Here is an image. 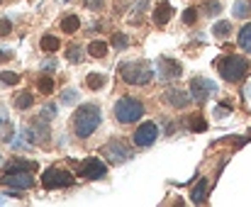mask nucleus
Segmentation results:
<instances>
[{
    "mask_svg": "<svg viewBox=\"0 0 251 207\" xmlns=\"http://www.w3.org/2000/svg\"><path fill=\"white\" fill-rule=\"evenodd\" d=\"M100 122H102L100 107L95 103H83L76 110V115H74V134H76L78 139H88V137L98 129Z\"/></svg>",
    "mask_w": 251,
    "mask_h": 207,
    "instance_id": "obj_1",
    "label": "nucleus"
},
{
    "mask_svg": "<svg viewBox=\"0 0 251 207\" xmlns=\"http://www.w3.org/2000/svg\"><path fill=\"white\" fill-rule=\"evenodd\" d=\"M215 69L220 71V76L229 83H239L247 73H249V59L239 56V54H229L215 61Z\"/></svg>",
    "mask_w": 251,
    "mask_h": 207,
    "instance_id": "obj_2",
    "label": "nucleus"
},
{
    "mask_svg": "<svg viewBox=\"0 0 251 207\" xmlns=\"http://www.w3.org/2000/svg\"><path fill=\"white\" fill-rule=\"evenodd\" d=\"M120 76L129 86H147L154 78V71L147 61H127V64H120Z\"/></svg>",
    "mask_w": 251,
    "mask_h": 207,
    "instance_id": "obj_3",
    "label": "nucleus"
},
{
    "mask_svg": "<svg viewBox=\"0 0 251 207\" xmlns=\"http://www.w3.org/2000/svg\"><path fill=\"white\" fill-rule=\"evenodd\" d=\"M142 115H144V103L137 98H120L115 103V117L122 124H132V122L142 119Z\"/></svg>",
    "mask_w": 251,
    "mask_h": 207,
    "instance_id": "obj_4",
    "label": "nucleus"
},
{
    "mask_svg": "<svg viewBox=\"0 0 251 207\" xmlns=\"http://www.w3.org/2000/svg\"><path fill=\"white\" fill-rule=\"evenodd\" d=\"M42 183L47 190H56V188H71L74 185V176L64 168H47L42 173Z\"/></svg>",
    "mask_w": 251,
    "mask_h": 207,
    "instance_id": "obj_5",
    "label": "nucleus"
},
{
    "mask_svg": "<svg viewBox=\"0 0 251 207\" xmlns=\"http://www.w3.org/2000/svg\"><path fill=\"white\" fill-rule=\"evenodd\" d=\"M0 183H5L7 188H15V190H27L34 185V178H32V171H5Z\"/></svg>",
    "mask_w": 251,
    "mask_h": 207,
    "instance_id": "obj_6",
    "label": "nucleus"
},
{
    "mask_svg": "<svg viewBox=\"0 0 251 207\" xmlns=\"http://www.w3.org/2000/svg\"><path fill=\"white\" fill-rule=\"evenodd\" d=\"M102 154H105L107 163H125V161L132 159V149H129L125 141H120V139H112V141L105 146Z\"/></svg>",
    "mask_w": 251,
    "mask_h": 207,
    "instance_id": "obj_7",
    "label": "nucleus"
},
{
    "mask_svg": "<svg viewBox=\"0 0 251 207\" xmlns=\"http://www.w3.org/2000/svg\"><path fill=\"white\" fill-rule=\"evenodd\" d=\"M156 137H159L156 122H144V124H139L137 132H134V144H137L139 149H147V146H151V144L156 141Z\"/></svg>",
    "mask_w": 251,
    "mask_h": 207,
    "instance_id": "obj_8",
    "label": "nucleus"
},
{
    "mask_svg": "<svg viewBox=\"0 0 251 207\" xmlns=\"http://www.w3.org/2000/svg\"><path fill=\"white\" fill-rule=\"evenodd\" d=\"M76 168H78V173L88 178V181H98V178H105V173H107V168H105V163L100 161V159H85L81 163H76Z\"/></svg>",
    "mask_w": 251,
    "mask_h": 207,
    "instance_id": "obj_9",
    "label": "nucleus"
},
{
    "mask_svg": "<svg viewBox=\"0 0 251 207\" xmlns=\"http://www.w3.org/2000/svg\"><path fill=\"white\" fill-rule=\"evenodd\" d=\"M217 91V86L212 83V81H207V78H193L190 81V95H193V100L195 103H205L207 98H210V93H215Z\"/></svg>",
    "mask_w": 251,
    "mask_h": 207,
    "instance_id": "obj_10",
    "label": "nucleus"
},
{
    "mask_svg": "<svg viewBox=\"0 0 251 207\" xmlns=\"http://www.w3.org/2000/svg\"><path fill=\"white\" fill-rule=\"evenodd\" d=\"M164 100H166L171 107H176V110H185L190 100H193V95H188L185 91H180V88H168L166 93H164Z\"/></svg>",
    "mask_w": 251,
    "mask_h": 207,
    "instance_id": "obj_11",
    "label": "nucleus"
},
{
    "mask_svg": "<svg viewBox=\"0 0 251 207\" xmlns=\"http://www.w3.org/2000/svg\"><path fill=\"white\" fill-rule=\"evenodd\" d=\"M159 73H161V78L164 81H173V78H178L180 73H183V69H180V64L178 61H173V59H161L159 61Z\"/></svg>",
    "mask_w": 251,
    "mask_h": 207,
    "instance_id": "obj_12",
    "label": "nucleus"
},
{
    "mask_svg": "<svg viewBox=\"0 0 251 207\" xmlns=\"http://www.w3.org/2000/svg\"><path fill=\"white\" fill-rule=\"evenodd\" d=\"M27 134H29V141H32V144L47 141V139H49V127H47V119H44V122H32V127L27 129Z\"/></svg>",
    "mask_w": 251,
    "mask_h": 207,
    "instance_id": "obj_13",
    "label": "nucleus"
},
{
    "mask_svg": "<svg viewBox=\"0 0 251 207\" xmlns=\"http://www.w3.org/2000/svg\"><path fill=\"white\" fill-rule=\"evenodd\" d=\"M107 51H110V44H107V42H100V39H98V42H90V44H88V54H90L93 59H105Z\"/></svg>",
    "mask_w": 251,
    "mask_h": 207,
    "instance_id": "obj_14",
    "label": "nucleus"
},
{
    "mask_svg": "<svg viewBox=\"0 0 251 207\" xmlns=\"http://www.w3.org/2000/svg\"><path fill=\"white\" fill-rule=\"evenodd\" d=\"M207 193H210V185H207V181L202 178V181H200V183L193 188V193H190V200H193L195 205H200V203H205Z\"/></svg>",
    "mask_w": 251,
    "mask_h": 207,
    "instance_id": "obj_15",
    "label": "nucleus"
},
{
    "mask_svg": "<svg viewBox=\"0 0 251 207\" xmlns=\"http://www.w3.org/2000/svg\"><path fill=\"white\" fill-rule=\"evenodd\" d=\"M171 17H173V7H171L168 2H161V5L156 7V12H154V22H156V24H166Z\"/></svg>",
    "mask_w": 251,
    "mask_h": 207,
    "instance_id": "obj_16",
    "label": "nucleus"
},
{
    "mask_svg": "<svg viewBox=\"0 0 251 207\" xmlns=\"http://www.w3.org/2000/svg\"><path fill=\"white\" fill-rule=\"evenodd\" d=\"M34 168H37V163L34 161H25V159H15V161H10L5 166V171H34Z\"/></svg>",
    "mask_w": 251,
    "mask_h": 207,
    "instance_id": "obj_17",
    "label": "nucleus"
},
{
    "mask_svg": "<svg viewBox=\"0 0 251 207\" xmlns=\"http://www.w3.org/2000/svg\"><path fill=\"white\" fill-rule=\"evenodd\" d=\"M39 46H42L44 51H49V54H54V51H59V46H61V42H59V37H54V34H47V37H42V42H39Z\"/></svg>",
    "mask_w": 251,
    "mask_h": 207,
    "instance_id": "obj_18",
    "label": "nucleus"
},
{
    "mask_svg": "<svg viewBox=\"0 0 251 207\" xmlns=\"http://www.w3.org/2000/svg\"><path fill=\"white\" fill-rule=\"evenodd\" d=\"M105 83H107V78H105L102 73H88V76H85V86H88L90 91H100Z\"/></svg>",
    "mask_w": 251,
    "mask_h": 207,
    "instance_id": "obj_19",
    "label": "nucleus"
},
{
    "mask_svg": "<svg viewBox=\"0 0 251 207\" xmlns=\"http://www.w3.org/2000/svg\"><path fill=\"white\" fill-rule=\"evenodd\" d=\"M78 27H81V20H78L76 15H69V17H64V20H61V29H64L66 34L78 32Z\"/></svg>",
    "mask_w": 251,
    "mask_h": 207,
    "instance_id": "obj_20",
    "label": "nucleus"
},
{
    "mask_svg": "<svg viewBox=\"0 0 251 207\" xmlns=\"http://www.w3.org/2000/svg\"><path fill=\"white\" fill-rule=\"evenodd\" d=\"M239 46L251 54V24H244L242 29H239Z\"/></svg>",
    "mask_w": 251,
    "mask_h": 207,
    "instance_id": "obj_21",
    "label": "nucleus"
},
{
    "mask_svg": "<svg viewBox=\"0 0 251 207\" xmlns=\"http://www.w3.org/2000/svg\"><path fill=\"white\" fill-rule=\"evenodd\" d=\"M0 141H12V124H10L7 115L0 117Z\"/></svg>",
    "mask_w": 251,
    "mask_h": 207,
    "instance_id": "obj_22",
    "label": "nucleus"
},
{
    "mask_svg": "<svg viewBox=\"0 0 251 207\" xmlns=\"http://www.w3.org/2000/svg\"><path fill=\"white\" fill-rule=\"evenodd\" d=\"M232 12H234V17H239V20H242V17H247V15L251 12V2L249 0H237V2H234V7H232Z\"/></svg>",
    "mask_w": 251,
    "mask_h": 207,
    "instance_id": "obj_23",
    "label": "nucleus"
},
{
    "mask_svg": "<svg viewBox=\"0 0 251 207\" xmlns=\"http://www.w3.org/2000/svg\"><path fill=\"white\" fill-rule=\"evenodd\" d=\"M66 56H69V61L81 64V61H83V46H81V44H71L69 51H66Z\"/></svg>",
    "mask_w": 251,
    "mask_h": 207,
    "instance_id": "obj_24",
    "label": "nucleus"
},
{
    "mask_svg": "<svg viewBox=\"0 0 251 207\" xmlns=\"http://www.w3.org/2000/svg\"><path fill=\"white\" fill-rule=\"evenodd\" d=\"M32 103H34L32 93H20V95L15 98V107H17V110H29Z\"/></svg>",
    "mask_w": 251,
    "mask_h": 207,
    "instance_id": "obj_25",
    "label": "nucleus"
},
{
    "mask_svg": "<svg viewBox=\"0 0 251 207\" xmlns=\"http://www.w3.org/2000/svg\"><path fill=\"white\" fill-rule=\"evenodd\" d=\"M188 124H190V132H205V129H207V122H205L200 115H193V117L188 119Z\"/></svg>",
    "mask_w": 251,
    "mask_h": 207,
    "instance_id": "obj_26",
    "label": "nucleus"
},
{
    "mask_svg": "<svg viewBox=\"0 0 251 207\" xmlns=\"http://www.w3.org/2000/svg\"><path fill=\"white\" fill-rule=\"evenodd\" d=\"M112 46H115V49H127V46H129V37L122 34V32H115V34H112Z\"/></svg>",
    "mask_w": 251,
    "mask_h": 207,
    "instance_id": "obj_27",
    "label": "nucleus"
},
{
    "mask_svg": "<svg viewBox=\"0 0 251 207\" xmlns=\"http://www.w3.org/2000/svg\"><path fill=\"white\" fill-rule=\"evenodd\" d=\"M232 32V24L229 22H215V27H212V34L215 37H227Z\"/></svg>",
    "mask_w": 251,
    "mask_h": 207,
    "instance_id": "obj_28",
    "label": "nucleus"
},
{
    "mask_svg": "<svg viewBox=\"0 0 251 207\" xmlns=\"http://www.w3.org/2000/svg\"><path fill=\"white\" fill-rule=\"evenodd\" d=\"M37 86H39V91H42L44 95H49V93H54V81H51L49 76H42V78L37 81Z\"/></svg>",
    "mask_w": 251,
    "mask_h": 207,
    "instance_id": "obj_29",
    "label": "nucleus"
},
{
    "mask_svg": "<svg viewBox=\"0 0 251 207\" xmlns=\"http://www.w3.org/2000/svg\"><path fill=\"white\" fill-rule=\"evenodd\" d=\"M0 83H5V86H17V83H20V76L12 73V71H2V73H0Z\"/></svg>",
    "mask_w": 251,
    "mask_h": 207,
    "instance_id": "obj_30",
    "label": "nucleus"
},
{
    "mask_svg": "<svg viewBox=\"0 0 251 207\" xmlns=\"http://www.w3.org/2000/svg\"><path fill=\"white\" fill-rule=\"evenodd\" d=\"M76 100H78V91H74V88H71V91H64L61 103H64V105H74Z\"/></svg>",
    "mask_w": 251,
    "mask_h": 207,
    "instance_id": "obj_31",
    "label": "nucleus"
},
{
    "mask_svg": "<svg viewBox=\"0 0 251 207\" xmlns=\"http://www.w3.org/2000/svg\"><path fill=\"white\" fill-rule=\"evenodd\" d=\"M195 20H198V10H195V7H188V10L183 12V22H185V24H195Z\"/></svg>",
    "mask_w": 251,
    "mask_h": 207,
    "instance_id": "obj_32",
    "label": "nucleus"
},
{
    "mask_svg": "<svg viewBox=\"0 0 251 207\" xmlns=\"http://www.w3.org/2000/svg\"><path fill=\"white\" fill-rule=\"evenodd\" d=\"M39 117H42V119H54V117H56V105H47Z\"/></svg>",
    "mask_w": 251,
    "mask_h": 207,
    "instance_id": "obj_33",
    "label": "nucleus"
},
{
    "mask_svg": "<svg viewBox=\"0 0 251 207\" xmlns=\"http://www.w3.org/2000/svg\"><path fill=\"white\" fill-rule=\"evenodd\" d=\"M220 10H222V5H220L217 0H210V2L205 5V12H207V15H217Z\"/></svg>",
    "mask_w": 251,
    "mask_h": 207,
    "instance_id": "obj_34",
    "label": "nucleus"
},
{
    "mask_svg": "<svg viewBox=\"0 0 251 207\" xmlns=\"http://www.w3.org/2000/svg\"><path fill=\"white\" fill-rule=\"evenodd\" d=\"M12 32V22L10 20H0V37H7Z\"/></svg>",
    "mask_w": 251,
    "mask_h": 207,
    "instance_id": "obj_35",
    "label": "nucleus"
},
{
    "mask_svg": "<svg viewBox=\"0 0 251 207\" xmlns=\"http://www.w3.org/2000/svg\"><path fill=\"white\" fill-rule=\"evenodd\" d=\"M85 7H90V10H102V7H105V0H85Z\"/></svg>",
    "mask_w": 251,
    "mask_h": 207,
    "instance_id": "obj_36",
    "label": "nucleus"
},
{
    "mask_svg": "<svg viewBox=\"0 0 251 207\" xmlns=\"http://www.w3.org/2000/svg\"><path fill=\"white\" fill-rule=\"evenodd\" d=\"M42 69H44V71H54V69H56V61H54V59H49V61H44V64H42Z\"/></svg>",
    "mask_w": 251,
    "mask_h": 207,
    "instance_id": "obj_37",
    "label": "nucleus"
},
{
    "mask_svg": "<svg viewBox=\"0 0 251 207\" xmlns=\"http://www.w3.org/2000/svg\"><path fill=\"white\" fill-rule=\"evenodd\" d=\"M215 115H217V117H225V115H229V107H217Z\"/></svg>",
    "mask_w": 251,
    "mask_h": 207,
    "instance_id": "obj_38",
    "label": "nucleus"
},
{
    "mask_svg": "<svg viewBox=\"0 0 251 207\" xmlns=\"http://www.w3.org/2000/svg\"><path fill=\"white\" fill-rule=\"evenodd\" d=\"M12 59V51H0V61H10Z\"/></svg>",
    "mask_w": 251,
    "mask_h": 207,
    "instance_id": "obj_39",
    "label": "nucleus"
},
{
    "mask_svg": "<svg viewBox=\"0 0 251 207\" xmlns=\"http://www.w3.org/2000/svg\"><path fill=\"white\" fill-rule=\"evenodd\" d=\"M0 2H2V0H0Z\"/></svg>",
    "mask_w": 251,
    "mask_h": 207,
    "instance_id": "obj_40",
    "label": "nucleus"
}]
</instances>
